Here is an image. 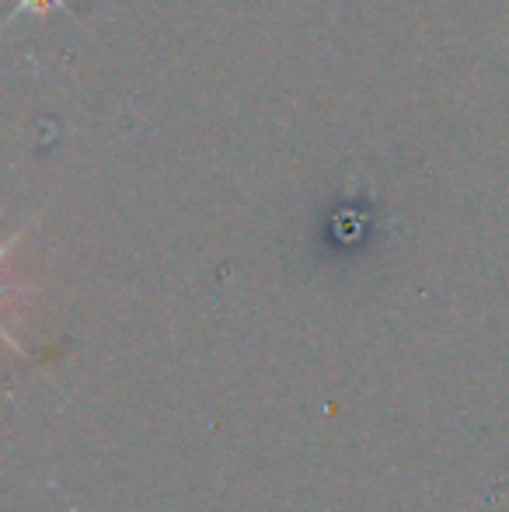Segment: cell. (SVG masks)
<instances>
[{
    "label": "cell",
    "mask_w": 509,
    "mask_h": 512,
    "mask_svg": "<svg viewBox=\"0 0 509 512\" xmlns=\"http://www.w3.org/2000/svg\"><path fill=\"white\" fill-rule=\"evenodd\" d=\"M25 4H32V7H39V4H49V0H25Z\"/></svg>",
    "instance_id": "6da1fadb"
}]
</instances>
